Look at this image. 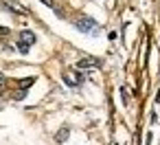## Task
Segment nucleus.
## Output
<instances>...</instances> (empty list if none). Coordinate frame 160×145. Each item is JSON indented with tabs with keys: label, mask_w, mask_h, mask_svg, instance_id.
<instances>
[{
	"label": "nucleus",
	"mask_w": 160,
	"mask_h": 145,
	"mask_svg": "<svg viewBox=\"0 0 160 145\" xmlns=\"http://www.w3.org/2000/svg\"><path fill=\"white\" fill-rule=\"evenodd\" d=\"M77 29L81 33H90V35H99V24L92 20V18H81L77 20Z\"/></svg>",
	"instance_id": "f257e3e1"
},
{
	"label": "nucleus",
	"mask_w": 160,
	"mask_h": 145,
	"mask_svg": "<svg viewBox=\"0 0 160 145\" xmlns=\"http://www.w3.org/2000/svg\"><path fill=\"white\" fill-rule=\"evenodd\" d=\"M33 81H35V77H27V79H22V81H20V88H22V90H27V88H31V86H33Z\"/></svg>",
	"instance_id": "423d86ee"
},
{
	"label": "nucleus",
	"mask_w": 160,
	"mask_h": 145,
	"mask_svg": "<svg viewBox=\"0 0 160 145\" xmlns=\"http://www.w3.org/2000/svg\"><path fill=\"white\" fill-rule=\"evenodd\" d=\"M81 75H75V73H66V77H64V81L68 84V86H79L81 84Z\"/></svg>",
	"instance_id": "20e7f679"
},
{
	"label": "nucleus",
	"mask_w": 160,
	"mask_h": 145,
	"mask_svg": "<svg viewBox=\"0 0 160 145\" xmlns=\"http://www.w3.org/2000/svg\"><path fill=\"white\" fill-rule=\"evenodd\" d=\"M7 33H9V29H7V27H0V35H7Z\"/></svg>",
	"instance_id": "1a4fd4ad"
},
{
	"label": "nucleus",
	"mask_w": 160,
	"mask_h": 145,
	"mask_svg": "<svg viewBox=\"0 0 160 145\" xmlns=\"http://www.w3.org/2000/svg\"><path fill=\"white\" fill-rule=\"evenodd\" d=\"M66 136H68V130H59V134H57V141H66Z\"/></svg>",
	"instance_id": "0eeeda50"
},
{
	"label": "nucleus",
	"mask_w": 160,
	"mask_h": 145,
	"mask_svg": "<svg viewBox=\"0 0 160 145\" xmlns=\"http://www.w3.org/2000/svg\"><path fill=\"white\" fill-rule=\"evenodd\" d=\"M5 88H7V79L0 75V92H5Z\"/></svg>",
	"instance_id": "6e6552de"
},
{
	"label": "nucleus",
	"mask_w": 160,
	"mask_h": 145,
	"mask_svg": "<svg viewBox=\"0 0 160 145\" xmlns=\"http://www.w3.org/2000/svg\"><path fill=\"white\" fill-rule=\"evenodd\" d=\"M31 44H35V35L31 31H22L20 33V42H18V51L20 53H29Z\"/></svg>",
	"instance_id": "f03ea898"
},
{
	"label": "nucleus",
	"mask_w": 160,
	"mask_h": 145,
	"mask_svg": "<svg viewBox=\"0 0 160 145\" xmlns=\"http://www.w3.org/2000/svg\"><path fill=\"white\" fill-rule=\"evenodd\" d=\"M5 7H9V11H13V13H27V9H22L18 3H13V0H5Z\"/></svg>",
	"instance_id": "39448f33"
},
{
	"label": "nucleus",
	"mask_w": 160,
	"mask_h": 145,
	"mask_svg": "<svg viewBox=\"0 0 160 145\" xmlns=\"http://www.w3.org/2000/svg\"><path fill=\"white\" fill-rule=\"evenodd\" d=\"M94 66H99V62L92 60V57H83V60L77 62V68H94Z\"/></svg>",
	"instance_id": "7ed1b4c3"
}]
</instances>
